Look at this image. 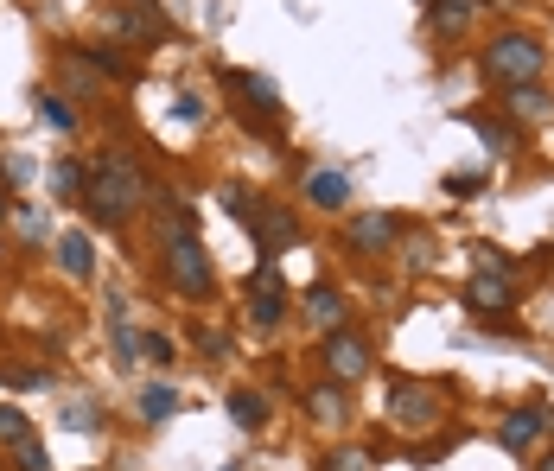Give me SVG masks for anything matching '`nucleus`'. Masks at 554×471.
<instances>
[{"label":"nucleus","mask_w":554,"mask_h":471,"mask_svg":"<svg viewBox=\"0 0 554 471\" xmlns=\"http://www.w3.org/2000/svg\"><path fill=\"white\" fill-rule=\"evenodd\" d=\"M83 198H90V211H96L102 223H128V217L147 204V172H141V160H128V153H102L96 166H83Z\"/></svg>","instance_id":"obj_1"},{"label":"nucleus","mask_w":554,"mask_h":471,"mask_svg":"<svg viewBox=\"0 0 554 471\" xmlns=\"http://www.w3.org/2000/svg\"><path fill=\"white\" fill-rule=\"evenodd\" d=\"M484 71L504 83V90H529V83L542 77V45H535V39H491Z\"/></svg>","instance_id":"obj_2"},{"label":"nucleus","mask_w":554,"mask_h":471,"mask_svg":"<svg viewBox=\"0 0 554 471\" xmlns=\"http://www.w3.org/2000/svg\"><path fill=\"white\" fill-rule=\"evenodd\" d=\"M166 281L185 293V300H204L211 293V255H204L198 236H172L166 242Z\"/></svg>","instance_id":"obj_3"},{"label":"nucleus","mask_w":554,"mask_h":471,"mask_svg":"<svg viewBox=\"0 0 554 471\" xmlns=\"http://www.w3.org/2000/svg\"><path fill=\"white\" fill-rule=\"evenodd\" d=\"M109 32L115 39H141V45H153V39H166V13L153 7V0H109Z\"/></svg>","instance_id":"obj_4"},{"label":"nucleus","mask_w":554,"mask_h":471,"mask_svg":"<svg viewBox=\"0 0 554 471\" xmlns=\"http://www.w3.org/2000/svg\"><path fill=\"white\" fill-rule=\"evenodd\" d=\"M249 319L255 325H281L287 319V293H281V274H274V268H255V281H249Z\"/></svg>","instance_id":"obj_5"},{"label":"nucleus","mask_w":554,"mask_h":471,"mask_svg":"<svg viewBox=\"0 0 554 471\" xmlns=\"http://www.w3.org/2000/svg\"><path fill=\"white\" fill-rule=\"evenodd\" d=\"M325 370H332V382H357L363 370H370V351H363V338H351V331H332V338H325Z\"/></svg>","instance_id":"obj_6"},{"label":"nucleus","mask_w":554,"mask_h":471,"mask_svg":"<svg viewBox=\"0 0 554 471\" xmlns=\"http://www.w3.org/2000/svg\"><path fill=\"white\" fill-rule=\"evenodd\" d=\"M242 223L255 230V242H262L268 255H281V249H293V242H300V223H293L287 211H274V204H268V211H242Z\"/></svg>","instance_id":"obj_7"},{"label":"nucleus","mask_w":554,"mask_h":471,"mask_svg":"<svg viewBox=\"0 0 554 471\" xmlns=\"http://www.w3.org/2000/svg\"><path fill=\"white\" fill-rule=\"evenodd\" d=\"M395 421H402V427L440 421V395L427 389V382H402V389H395Z\"/></svg>","instance_id":"obj_8"},{"label":"nucleus","mask_w":554,"mask_h":471,"mask_svg":"<svg viewBox=\"0 0 554 471\" xmlns=\"http://www.w3.org/2000/svg\"><path fill=\"white\" fill-rule=\"evenodd\" d=\"M465 300H472L478 312H504L510 306V274L504 268H478L472 281H465Z\"/></svg>","instance_id":"obj_9"},{"label":"nucleus","mask_w":554,"mask_h":471,"mask_svg":"<svg viewBox=\"0 0 554 471\" xmlns=\"http://www.w3.org/2000/svg\"><path fill=\"white\" fill-rule=\"evenodd\" d=\"M58 261H64V274H71V281H90V274H96V249H90V236H83V230L58 236Z\"/></svg>","instance_id":"obj_10"},{"label":"nucleus","mask_w":554,"mask_h":471,"mask_svg":"<svg viewBox=\"0 0 554 471\" xmlns=\"http://www.w3.org/2000/svg\"><path fill=\"white\" fill-rule=\"evenodd\" d=\"M389 242H395V217L370 211V217L351 223V249H389Z\"/></svg>","instance_id":"obj_11"},{"label":"nucleus","mask_w":554,"mask_h":471,"mask_svg":"<svg viewBox=\"0 0 554 471\" xmlns=\"http://www.w3.org/2000/svg\"><path fill=\"white\" fill-rule=\"evenodd\" d=\"M542 427H548V414H542V408H516L510 421H504V446H510V452H523Z\"/></svg>","instance_id":"obj_12"},{"label":"nucleus","mask_w":554,"mask_h":471,"mask_svg":"<svg viewBox=\"0 0 554 471\" xmlns=\"http://www.w3.org/2000/svg\"><path fill=\"white\" fill-rule=\"evenodd\" d=\"M306 198L325 204V211H338V204L351 198V179H344V172H313V179H306Z\"/></svg>","instance_id":"obj_13"},{"label":"nucleus","mask_w":554,"mask_h":471,"mask_svg":"<svg viewBox=\"0 0 554 471\" xmlns=\"http://www.w3.org/2000/svg\"><path fill=\"white\" fill-rule=\"evenodd\" d=\"M230 421H236L242 433L268 427V401H262V395H249V389H230Z\"/></svg>","instance_id":"obj_14"},{"label":"nucleus","mask_w":554,"mask_h":471,"mask_svg":"<svg viewBox=\"0 0 554 471\" xmlns=\"http://www.w3.org/2000/svg\"><path fill=\"white\" fill-rule=\"evenodd\" d=\"M223 83H230V90H236L242 102H249V109L262 102V109L274 115V83H268V77H249V71H223Z\"/></svg>","instance_id":"obj_15"},{"label":"nucleus","mask_w":554,"mask_h":471,"mask_svg":"<svg viewBox=\"0 0 554 471\" xmlns=\"http://www.w3.org/2000/svg\"><path fill=\"white\" fill-rule=\"evenodd\" d=\"M141 414H147V421H166V414H179V389H166V382H147V389H141Z\"/></svg>","instance_id":"obj_16"},{"label":"nucleus","mask_w":554,"mask_h":471,"mask_svg":"<svg viewBox=\"0 0 554 471\" xmlns=\"http://www.w3.org/2000/svg\"><path fill=\"white\" fill-rule=\"evenodd\" d=\"M472 13H478V0H434V26L440 32H465Z\"/></svg>","instance_id":"obj_17"},{"label":"nucleus","mask_w":554,"mask_h":471,"mask_svg":"<svg viewBox=\"0 0 554 471\" xmlns=\"http://www.w3.org/2000/svg\"><path fill=\"white\" fill-rule=\"evenodd\" d=\"M306 319H313V325H325V331H338V319H344V300H338V293H306Z\"/></svg>","instance_id":"obj_18"},{"label":"nucleus","mask_w":554,"mask_h":471,"mask_svg":"<svg viewBox=\"0 0 554 471\" xmlns=\"http://www.w3.org/2000/svg\"><path fill=\"white\" fill-rule=\"evenodd\" d=\"M306 408H313L325 427H338V421H344V395H338V389H306Z\"/></svg>","instance_id":"obj_19"},{"label":"nucleus","mask_w":554,"mask_h":471,"mask_svg":"<svg viewBox=\"0 0 554 471\" xmlns=\"http://www.w3.org/2000/svg\"><path fill=\"white\" fill-rule=\"evenodd\" d=\"M39 121H45V128H58V134L77 128V115H71V102H64V96H39Z\"/></svg>","instance_id":"obj_20"},{"label":"nucleus","mask_w":554,"mask_h":471,"mask_svg":"<svg viewBox=\"0 0 554 471\" xmlns=\"http://www.w3.org/2000/svg\"><path fill=\"white\" fill-rule=\"evenodd\" d=\"M472 128L484 134V147H497V153H510V147H516V134L504 128V121H491V115H478V109H472Z\"/></svg>","instance_id":"obj_21"},{"label":"nucleus","mask_w":554,"mask_h":471,"mask_svg":"<svg viewBox=\"0 0 554 471\" xmlns=\"http://www.w3.org/2000/svg\"><path fill=\"white\" fill-rule=\"evenodd\" d=\"M0 376H7L13 389H51V376H45V370H32V363H7Z\"/></svg>","instance_id":"obj_22"},{"label":"nucleus","mask_w":554,"mask_h":471,"mask_svg":"<svg viewBox=\"0 0 554 471\" xmlns=\"http://www.w3.org/2000/svg\"><path fill=\"white\" fill-rule=\"evenodd\" d=\"M51 191H83V166L77 160H51Z\"/></svg>","instance_id":"obj_23"},{"label":"nucleus","mask_w":554,"mask_h":471,"mask_svg":"<svg viewBox=\"0 0 554 471\" xmlns=\"http://www.w3.org/2000/svg\"><path fill=\"white\" fill-rule=\"evenodd\" d=\"M26 433H32V427H26V414H20V408H0V446H20Z\"/></svg>","instance_id":"obj_24"},{"label":"nucleus","mask_w":554,"mask_h":471,"mask_svg":"<svg viewBox=\"0 0 554 471\" xmlns=\"http://www.w3.org/2000/svg\"><path fill=\"white\" fill-rule=\"evenodd\" d=\"M13 459H20V471H51V459H45V446L32 440V433H26L20 446H13Z\"/></svg>","instance_id":"obj_25"},{"label":"nucleus","mask_w":554,"mask_h":471,"mask_svg":"<svg viewBox=\"0 0 554 471\" xmlns=\"http://www.w3.org/2000/svg\"><path fill=\"white\" fill-rule=\"evenodd\" d=\"M510 109L523 115V121H542V115H548V102L535 96V90H510Z\"/></svg>","instance_id":"obj_26"},{"label":"nucleus","mask_w":554,"mask_h":471,"mask_svg":"<svg viewBox=\"0 0 554 471\" xmlns=\"http://www.w3.org/2000/svg\"><path fill=\"white\" fill-rule=\"evenodd\" d=\"M325 471H370V459H363V452H351V446H344V452H332V459H325Z\"/></svg>","instance_id":"obj_27"},{"label":"nucleus","mask_w":554,"mask_h":471,"mask_svg":"<svg viewBox=\"0 0 554 471\" xmlns=\"http://www.w3.org/2000/svg\"><path fill=\"white\" fill-rule=\"evenodd\" d=\"M13 217H20V236L26 242H45V217L39 211H13Z\"/></svg>","instance_id":"obj_28"},{"label":"nucleus","mask_w":554,"mask_h":471,"mask_svg":"<svg viewBox=\"0 0 554 471\" xmlns=\"http://www.w3.org/2000/svg\"><path fill=\"white\" fill-rule=\"evenodd\" d=\"M141 351H147L153 363H172V344H166V338H153V331H147V338H141Z\"/></svg>","instance_id":"obj_29"},{"label":"nucleus","mask_w":554,"mask_h":471,"mask_svg":"<svg viewBox=\"0 0 554 471\" xmlns=\"http://www.w3.org/2000/svg\"><path fill=\"white\" fill-rule=\"evenodd\" d=\"M542 471H554V452H548V459H542Z\"/></svg>","instance_id":"obj_30"},{"label":"nucleus","mask_w":554,"mask_h":471,"mask_svg":"<svg viewBox=\"0 0 554 471\" xmlns=\"http://www.w3.org/2000/svg\"><path fill=\"white\" fill-rule=\"evenodd\" d=\"M0 223H7V198H0Z\"/></svg>","instance_id":"obj_31"}]
</instances>
